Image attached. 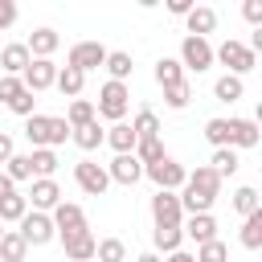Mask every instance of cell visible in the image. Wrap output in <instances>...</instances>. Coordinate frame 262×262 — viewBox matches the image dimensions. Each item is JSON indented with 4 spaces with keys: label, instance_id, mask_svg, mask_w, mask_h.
I'll return each mask as SVG.
<instances>
[{
    "label": "cell",
    "instance_id": "obj_20",
    "mask_svg": "<svg viewBox=\"0 0 262 262\" xmlns=\"http://www.w3.org/2000/svg\"><path fill=\"white\" fill-rule=\"evenodd\" d=\"M184 237H192L196 246H205V242H217V221H213V213L184 217Z\"/></svg>",
    "mask_w": 262,
    "mask_h": 262
},
{
    "label": "cell",
    "instance_id": "obj_6",
    "mask_svg": "<svg viewBox=\"0 0 262 262\" xmlns=\"http://www.w3.org/2000/svg\"><path fill=\"white\" fill-rule=\"evenodd\" d=\"M213 61H217V49H213L205 37H184V41H180V66H184L188 74H205Z\"/></svg>",
    "mask_w": 262,
    "mask_h": 262
},
{
    "label": "cell",
    "instance_id": "obj_13",
    "mask_svg": "<svg viewBox=\"0 0 262 262\" xmlns=\"http://www.w3.org/2000/svg\"><path fill=\"white\" fill-rule=\"evenodd\" d=\"M61 246H66V262H90V258H98V237L90 229L61 237Z\"/></svg>",
    "mask_w": 262,
    "mask_h": 262
},
{
    "label": "cell",
    "instance_id": "obj_32",
    "mask_svg": "<svg viewBox=\"0 0 262 262\" xmlns=\"http://www.w3.org/2000/svg\"><path fill=\"white\" fill-rule=\"evenodd\" d=\"M254 209H262V196H258V188H250V184L233 188V213H242V221H246Z\"/></svg>",
    "mask_w": 262,
    "mask_h": 262
},
{
    "label": "cell",
    "instance_id": "obj_45",
    "mask_svg": "<svg viewBox=\"0 0 262 262\" xmlns=\"http://www.w3.org/2000/svg\"><path fill=\"white\" fill-rule=\"evenodd\" d=\"M12 20H16V4L12 0H0V33L12 29Z\"/></svg>",
    "mask_w": 262,
    "mask_h": 262
},
{
    "label": "cell",
    "instance_id": "obj_27",
    "mask_svg": "<svg viewBox=\"0 0 262 262\" xmlns=\"http://www.w3.org/2000/svg\"><path fill=\"white\" fill-rule=\"evenodd\" d=\"M242 94H246V86H242L237 74H221V78L213 82V98H217V102H237Z\"/></svg>",
    "mask_w": 262,
    "mask_h": 262
},
{
    "label": "cell",
    "instance_id": "obj_42",
    "mask_svg": "<svg viewBox=\"0 0 262 262\" xmlns=\"http://www.w3.org/2000/svg\"><path fill=\"white\" fill-rule=\"evenodd\" d=\"M164 102H168L172 111H184V106L192 102V86H188V82H180V86H168V90H164Z\"/></svg>",
    "mask_w": 262,
    "mask_h": 262
},
{
    "label": "cell",
    "instance_id": "obj_43",
    "mask_svg": "<svg viewBox=\"0 0 262 262\" xmlns=\"http://www.w3.org/2000/svg\"><path fill=\"white\" fill-rule=\"evenodd\" d=\"M33 102H37V98H33V90H25L16 102H8V111H12V115H20V119H33V115H37V111H33Z\"/></svg>",
    "mask_w": 262,
    "mask_h": 262
},
{
    "label": "cell",
    "instance_id": "obj_11",
    "mask_svg": "<svg viewBox=\"0 0 262 262\" xmlns=\"http://www.w3.org/2000/svg\"><path fill=\"white\" fill-rule=\"evenodd\" d=\"M57 74H61V66H57L53 57H33V66H29L20 78H25V86H29L33 94H41V90L57 86Z\"/></svg>",
    "mask_w": 262,
    "mask_h": 262
},
{
    "label": "cell",
    "instance_id": "obj_23",
    "mask_svg": "<svg viewBox=\"0 0 262 262\" xmlns=\"http://www.w3.org/2000/svg\"><path fill=\"white\" fill-rule=\"evenodd\" d=\"M94 119H98V106H94L90 98H74V102L66 106V123H70L74 131H78V127H90Z\"/></svg>",
    "mask_w": 262,
    "mask_h": 262
},
{
    "label": "cell",
    "instance_id": "obj_25",
    "mask_svg": "<svg viewBox=\"0 0 262 262\" xmlns=\"http://www.w3.org/2000/svg\"><path fill=\"white\" fill-rule=\"evenodd\" d=\"M82 86H86V74L82 70H74V66H61V74H57V90H61V98H82Z\"/></svg>",
    "mask_w": 262,
    "mask_h": 262
},
{
    "label": "cell",
    "instance_id": "obj_12",
    "mask_svg": "<svg viewBox=\"0 0 262 262\" xmlns=\"http://www.w3.org/2000/svg\"><path fill=\"white\" fill-rule=\"evenodd\" d=\"M53 225H57V237H70V233H82V229H90L86 225V213H82V205H74V201H61L53 213Z\"/></svg>",
    "mask_w": 262,
    "mask_h": 262
},
{
    "label": "cell",
    "instance_id": "obj_14",
    "mask_svg": "<svg viewBox=\"0 0 262 262\" xmlns=\"http://www.w3.org/2000/svg\"><path fill=\"white\" fill-rule=\"evenodd\" d=\"M29 66H33V53H29V45H25V41H12V45H4V49H0V70H4V74L20 78Z\"/></svg>",
    "mask_w": 262,
    "mask_h": 262
},
{
    "label": "cell",
    "instance_id": "obj_46",
    "mask_svg": "<svg viewBox=\"0 0 262 262\" xmlns=\"http://www.w3.org/2000/svg\"><path fill=\"white\" fill-rule=\"evenodd\" d=\"M16 156V143H12V135L8 131H0V164H8Z\"/></svg>",
    "mask_w": 262,
    "mask_h": 262
},
{
    "label": "cell",
    "instance_id": "obj_38",
    "mask_svg": "<svg viewBox=\"0 0 262 262\" xmlns=\"http://www.w3.org/2000/svg\"><path fill=\"white\" fill-rule=\"evenodd\" d=\"M135 156H139V164H143V168H151V164H160L168 151H164V143H160V139H139Z\"/></svg>",
    "mask_w": 262,
    "mask_h": 262
},
{
    "label": "cell",
    "instance_id": "obj_44",
    "mask_svg": "<svg viewBox=\"0 0 262 262\" xmlns=\"http://www.w3.org/2000/svg\"><path fill=\"white\" fill-rule=\"evenodd\" d=\"M242 16H246L254 29H262V0H242Z\"/></svg>",
    "mask_w": 262,
    "mask_h": 262
},
{
    "label": "cell",
    "instance_id": "obj_5",
    "mask_svg": "<svg viewBox=\"0 0 262 262\" xmlns=\"http://www.w3.org/2000/svg\"><path fill=\"white\" fill-rule=\"evenodd\" d=\"M217 61H221L229 74H237V78H242V74H250V70L258 66V53H254L246 41H233V37H229V41H221V45H217Z\"/></svg>",
    "mask_w": 262,
    "mask_h": 262
},
{
    "label": "cell",
    "instance_id": "obj_52",
    "mask_svg": "<svg viewBox=\"0 0 262 262\" xmlns=\"http://www.w3.org/2000/svg\"><path fill=\"white\" fill-rule=\"evenodd\" d=\"M254 123L262 127V98H258V106H254Z\"/></svg>",
    "mask_w": 262,
    "mask_h": 262
},
{
    "label": "cell",
    "instance_id": "obj_50",
    "mask_svg": "<svg viewBox=\"0 0 262 262\" xmlns=\"http://www.w3.org/2000/svg\"><path fill=\"white\" fill-rule=\"evenodd\" d=\"M246 45H250V49H254V53H262V29H254V33H250V41H246Z\"/></svg>",
    "mask_w": 262,
    "mask_h": 262
},
{
    "label": "cell",
    "instance_id": "obj_22",
    "mask_svg": "<svg viewBox=\"0 0 262 262\" xmlns=\"http://www.w3.org/2000/svg\"><path fill=\"white\" fill-rule=\"evenodd\" d=\"M184 20H188V37H205V41H209V33L217 29V8H209V4H196V8H192Z\"/></svg>",
    "mask_w": 262,
    "mask_h": 262
},
{
    "label": "cell",
    "instance_id": "obj_41",
    "mask_svg": "<svg viewBox=\"0 0 262 262\" xmlns=\"http://www.w3.org/2000/svg\"><path fill=\"white\" fill-rule=\"evenodd\" d=\"M196 262H229V246L217 237V242H205L196 246Z\"/></svg>",
    "mask_w": 262,
    "mask_h": 262
},
{
    "label": "cell",
    "instance_id": "obj_51",
    "mask_svg": "<svg viewBox=\"0 0 262 262\" xmlns=\"http://www.w3.org/2000/svg\"><path fill=\"white\" fill-rule=\"evenodd\" d=\"M135 262H164V258H160V254H156V250H147V254H139V258H135Z\"/></svg>",
    "mask_w": 262,
    "mask_h": 262
},
{
    "label": "cell",
    "instance_id": "obj_29",
    "mask_svg": "<svg viewBox=\"0 0 262 262\" xmlns=\"http://www.w3.org/2000/svg\"><path fill=\"white\" fill-rule=\"evenodd\" d=\"M131 70H135L131 53H127V49H111V57H106V74H111V82H127Z\"/></svg>",
    "mask_w": 262,
    "mask_h": 262
},
{
    "label": "cell",
    "instance_id": "obj_48",
    "mask_svg": "<svg viewBox=\"0 0 262 262\" xmlns=\"http://www.w3.org/2000/svg\"><path fill=\"white\" fill-rule=\"evenodd\" d=\"M192 8H196L192 0H168V12H172V16H188Z\"/></svg>",
    "mask_w": 262,
    "mask_h": 262
},
{
    "label": "cell",
    "instance_id": "obj_24",
    "mask_svg": "<svg viewBox=\"0 0 262 262\" xmlns=\"http://www.w3.org/2000/svg\"><path fill=\"white\" fill-rule=\"evenodd\" d=\"M29 250H33V246L20 237V229H8V233H4V242H0V262H25V258H29Z\"/></svg>",
    "mask_w": 262,
    "mask_h": 262
},
{
    "label": "cell",
    "instance_id": "obj_49",
    "mask_svg": "<svg viewBox=\"0 0 262 262\" xmlns=\"http://www.w3.org/2000/svg\"><path fill=\"white\" fill-rule=\"evenodd\" d=\"M164 262H196V254H188V250H176V254H168Z\"/></svg>",
    "mask_w": 262,
    "mask_h": 262
},
{
    "label": "cell",
    "instance_id": "obj_4",
    "mask_svg": "<svg viewBox=\"0 0 262 262\" xmlns=\"http://www.w3.org/2000/svg\"><path fill=\"white\" fill-rule=\"evenodd\" d=\"M143 176L160 188V192H180L184 184H188V168L184 164H176L172 156H164L160 164H151V168H143Z\"/></svg>",
    "mask_w": 262,
    "mask_h": 262
},
{
    "label": "cell",
    "instance_id": "obj_3",
    "mask_svg": "<svg viewBox=\"0 0 262 262\" xmlns=\"http://www.w3.org/2000/svg\"><path fill=\"white\" fill-rule=\"evenodd\" d=\"M94 106H98L102 119H111V123H127V111H131V90H127V82H102Z\"/></svg>",
    "mask_w": 262,
    "mask_h": 262
},
{
    "label": "cell",
    "instance_id": "obj_37",
    "mask_svg": "<svg viewBox=\"0 0 262 262\" xmlns=\"http://www.w3.org/2000/svg\"><path fill=\"white\" fill-rule=\"evenodd\" d=\"M205 139L213 143V151L217 147H229V119H209L205 123Z\"/></svg>",
    "mask_w": 262,
    "mask_h": 262
},
{
    "label": "cell",
    "instance_id": "obj_19",
    "mask_svg": "<svg viewBox=\"0 0 262 262\" xmlns=\"http://www.w3.org/2000/svg\"><path fill=\"white\" fill-rule=\"evenodd\" d=\"M29 53L33 57H53L57 53V45H61V37H57V29H49V25H41V29H33L29 33Z\"/></svg>",
    "mask_w": 262,
    "mask_h": 262
},
{
    "label": "cell",
    "instance_id": "obj_30",
    "mask_svg": "<svg viewBox=\"0 0 262 262\" xmlns=\"http://www.w3.org/2000/svg\"><path fill=\"white\" fill-rule=\"evenodd\" d=\"M131 127H135V135L139 139H160V115L156 111H135V119H131Z\"/></svg>",
    "mask_w": 262,
    "mask_h": 262
},
{
    "label": "cell",
    "instance_id": "obj_35",
    "mask_svg": "<svg viewBox=\"0 0 262 262\" xmlns=\"http://www.w3.org/2000/svg\"><path fill=\"white\" fill-rule=\"evenodd\" d=\"M209 168H213L221 180H225V176H233V172H237V151H233V147H217V151H213V160H209Z\"/></svg>",
    "mask_w": 262,
    "mask_h": 262
},
{
    "label": "cell",
    "instance_id": "obj_9",
    "mask_svg": "<svg viewBox=\"0 0 262 262\" xmlns=\"http://www.w3.org/2000/svg\"><path fill=\"white\" fill-rule=\"evenodd\" d=\"M151 221L156 225H184V205H180V192H160L151 196Z\"/></svg>",
    "mask_w": 262,
    "mask_h": 262
},
{
    "label": "cell",
    "instance_id": "obj_8",
    "mask_svg": "<svg viewBox=\"0 0 262 262\" xmlns=\"http://www.w3.org/2000/svg\"><path fill=\"white\" fill-rule=\"evenodd\" d=\"M106 57H111V49L102 45V41H78V45H70V57H66V66H74V70H82V74H90V70H106Z\"/></svg>",
    "mask_w": 262,
    "mask_h": 262
},
{
    "label": "cell",
    "instance_id": "obj_18",
    "mask_svg": "<svg viewBox=\"0 0 262 262\" xmlns=\"http://www.w3.org/2000/svg\"><path fill=\"white\" fill-rule=\"evenodd\" d=\"M106 143L115 147V156H135L139 135H135V127H131V123H111V127H106Z\"/></svg>",
    "mask_w": 262,
    "mask_h": 262
},
{
    "label": "cell",
    "instance_id": "obj_39",
    "mask_svg": "<svg viewBox=\"0 0 262 262\" xmlns=\"http://www.w3.org/2000/svg\"><path fill=\"white\" fill-rule=\"evenodd\" d=\"M98 262H127V246L119 237H102L98 242Z\"/></svg>",
    "mask_w": 262,
    "mask_h": 262
},
{
    "label": "cell",
    "instance_id": "obj_33",
    "mask_svg": "<svg viewBox=\"0 0 262 262\" xmlns=\"http://www.w3.org/2000/svg\"><path fill=\"white\" fill-rule=\"evenodd\" d=\"M74 143H78L82 151H94V147H102V143H106V131H102V127H98V119H94L90 127H78V131H74Z\"/></svg>",
    "mask_w": 262,
    "mask_h": 262
},
{
    "label": "cell",
    "instance_id": "obj_16",
    "mask_svg": "<svg viewBox=\"0 0 262 262\" xmlns=\"http://www.w3.org/2000/svg\"><path fill=\"white\" fill-rule=\"evenodd\" d=\"M262 143V127L254 119H229V147H258Z\"/></svg>",
    "mask_w": 262,
    "mask_h": 262
},
{
    "label": "cell",
    "instance_id": "obj_31",
    "mask_svg": "<svg viewBox=\"0 0 262 262\" xmlns=\"http://www.w3.org/2000/svg\"><path fill=\"white\" fill-rule=\"evenodd\" d=\"M57 151L53 147H37L33 151V172H37V180H53V172H57Z\"/></svg>",
    "mask_w": 262,
    "mask_h": 262
},
{
    "label": "cell",
    "instance_id": "obj_7",
    "mask_svg": "<svg viewBox=\"0 0 262 262\" xmlns=\"http://www.w3.org/2000/svg\"><path fill=\"white\" fill-rule=\"evenodd\" d=\"M74 180H78V188H82L86 196H102V192L111 188V172H106V164H98V160H78V164H74Z\"/></svg>",
    "mask_w": 262,
    "mask_h": 262
},
{
    "label": "cell",
    "instance_id": "obj_53",
    "mask_svg": "<svg viewBox=\"0 0 262 262\" xmlns=\"http://www.w3.org/2000/svg\"><path fill=\"white\" fill-rule=\"evenodd\" d=\"M4 233H8V229H4V221H0V242H4Z\"/></svg>",
    "mask_w": 262,
    "mask_h": 262
},
{
    "label": "cell",
    "instance_id": "obj_36",
    "mask_svg": "<svg viewBox=\"0 0 262 262\" xmlns=\"http://www.w3.org/2000/svg\"><path fill=\"white\" fill-rule=\"evenodd\" d=\"M4 172H8L16 184H20V180H37V172H33V151H29V156H20V151H16V156L8 160V168H4Z\"/></svg>",
    "mask_w": 262,
    "mask_h": 262
},
{
    "label": "cell",
    "instance_id": "obj_15",
    "mask_svg": "<svg viewBox=\"0 0 262 262\" xmlns=\"http://www.w3.org/2000/svg\"><path fill=\"white\" fill-rule=\"evenodd\" d=\"M29 205H33L37 213H53V209L61 205V188H57V180H33V188H29Z\"/></svg>",
    "mask_w": 262,
    "mask_h": 262
},
{
    "label": "cell",
    "instance_id": "obj_28",
    "mask_svg": "<svg viewBox=\"0 0 262 262\" xmlns=\"http://www.w3.org/2000/svg\"><path fill=\"white\" fill-rule=\"evenodd\" d=\"M237 242H242L246 250H262V209H254V213L242 221V233H237Z\"/></svg>",
    "mask_w": 262,
    "mask_h": 262
},
{
    "label": "cell",
    "instance_id": "obj_34",
    "mask_svg": "<svg viewBox=\"0 0 262 262\" xmlns=\"http://www.w3.org/2000/svg\"><path fill=\"white\" fill-rule=\"evenodd\" d=\"M25 217H29V196H20V192H16V196H8V201L0 205V221H4V225H8V221H12V225H20Z\"/></svg>",
    "mask_w": 262,
    "mask_h": 262
},
{
    "label": "cell",
    "instance_id": "obj_17",
    "mask_svg": "<svg viewBox=\"0 0 262 262\" xmlns=\"http://www.w3.org/2000/svg\"><path fill=\"white\" fill-rule=\"evenodd\" d=\"M106 172H111V184H135L139 176H143V164H139V156H115L111 164H106Z\"/></svg>",
    "mask_w": 262,
    "mask_h": 262
},
{
    "label": "cell",
    "instance_id": "obj_21",
    "mask_svg": "<svg viewBox=\"0 0 262 262\" xmlns=\"http://www.w3.org/2000/svg\"><path fill=\"white\" fill-rule=\"evenodd\" d=\"M151 246H156V254H176L180 246H184V225H156L151 229Z\"/></svg>",
    "mask_w": 262,
    "mask_h": 262
},
{
    "label": "cell",
    "instance_id": "obj_26",
    "mask_svg": "<svg viewBox=\"0 0 262 262\" xmlns=\"http://www.w3.org/2000/svg\"><path fill=\"white\" fill-rule=\"evenodd\" d=\"M156 82L168 90V86H180L184 82V66H180V57H160L156 61Z\"/></svg>",
    "mask_w": 262,
    "mask_h": 262
},
{
    "label": "cell",
    "instance_id": "obj_40",
    "mask_svg": "<svg viewBox=\"0 0 262 262\" xmlns=\"http://www.w3.org/2000/svg\"><path fill=\"white\" fill-rule=\"evenodd\" d=\"M29 86H25V78H12V74H0V102L8 106V102H16L20 94H25Z\"/></svg>",
    "mask_w": 262,
    "mask_h": 262
},
{
    "label": "cell",
    "instance_id": "obj_1",
    "mask_svg": "<svg viewBox=\"0 0 262 262\" xmlns=\"http://www.w3.org/2000/svg\"><path fill=\"white\" fill-rule=\"evenodd\" d=\"M217 196H221V176H217L209 164H201L196 172H188V184L180 188V205H184V217L209 213Z\"/></svg>",
    "mask_w": 262,
    "mask_h": 262
},
{
    "label": "cell",
    "instance_id": "obj_2",
    "mask_svg": "<svg viewBox=\"0 0 262 262\" xmlns=\"http://www.w3.org/2000/svg\"><path fill=\"white\" fill-rule=\"evenodd\" d=\"M25 135L37 151V147H57V143L74 139V127L61 115H33V119H25Z\"/></svg>",
    "mask_w": 262,
    "mask_h": 262
},
{
    "label": "cell",
    "instance_id": "obj_47",
    "mask_svg": "<svg viewBox=\"0 0 262 262\" xmlns=\"http://www.w3.org/2000/svg\"><path fill=\"white\" fill-rule=\"evenodd\" d=\"M8 196H16V180H12L8 172H0V205H4Z\"/></svg>",
    "mask_w": 262,
    "mask_h": 262
},
{
    "label": "cell",
    "instance_id": "obj_10",
    "mask_svg": "<svg viewBox=\"0 0 262 262\" xmlns=\"http://www.w3.org/2000/svg\"><path fill=\"white\" fill-rule=\"evenodd\" d=\"M20 237H25L29 246H49V242L57 237V225H53V217H49V213L29 209V217L20 221Z\"/></svg>",
    "mask_w": 262,
    "mask_h": 262
}]
</instances>
